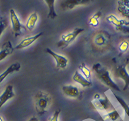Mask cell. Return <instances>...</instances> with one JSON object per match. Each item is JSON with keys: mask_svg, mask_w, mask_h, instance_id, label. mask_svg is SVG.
Listing matches in <instances>:
<instances>
[{"mask_svg": "<svg viewBox=\"0 0 129 121\" xmlns=\"http://www.w3.org/2000/svg\"><path fill=\"white\" fill-rule=\"evenodd\" d=\"M52 97L48 93L38 91L34 96V102L35 109L39 115H43L52 104Z\"/></svg>", "mask_w": 129, "mask_h": 121, "instance_id": "obj_1", "label": "cell"}, {"mask_svg": "<svg viewBox=\"0 0 129 121\" xmlns=\"http://www.w3.org/2000/svg\"><path fill=\"white\" fill-rule=\"evenodd\" d=\"M92 70L96 74V77L99 79V80L104 84L105 85L109 87L114 88V89L120 91V88L116 84V83L114 82L111 78L110 73L105 67H103L100 63H96L93 65Z\"/></svg>", "mask_w": 129, "mask_h": 121, "instance_id": "obj_2", "label": "cell"}, {"mask_svg": "<svg viewBox=\"0 0 129 121\" xmlns=\"http://www.w3.org/2000/svg\"><path fill=\"white\" fill-rule=\"evenodd\" d=\"M92 43L94 46L98 49H107L111 44V36L105 31H99L94 35Z\"/></svg>", "mask_w": 129, "mask_h": 121, "instance_id": "obj_3", "label": "cell"}, {"mask_svg": "<svg viewBox=\"0 0 129 121\" xmlns=\"http://www.w3.org/2000/svg\"><path fill=\"white\" fill-rule=\"evenodd\" d=\"M91 103L93 105L94 108L101 116L109 112V110L111 109V107H113L107 97L103 98L100 94H96L94 97V99L92 100Z\"/></svg>", "mask_w": 129, "mask_h": 121, "instance_id": "obj_4", "label": "cell"}, {"mask_svg": "<svg viewBox=\"0 0 129 121\" xmlns=\"http://www.w3.org/2000/svg\"><path fill=\"white\" fill-rule=\"evenodd\" d=\"M106 20L114 25L116 29L118 32H121L124 34H129V22L124 19L118 18L114 14H109L107 16Z\"/></svg>", "mask_w": 129, "mask_h": 121, "instance_id": "obj_5", "label": "cell"}, {"mask_svg": "<svg viewBox=\"0 0 129 121\" xmlns=\"http://www.w3.org/2000/svg\"><path fill=\"white\" fill-rule=\"evenodd\" d=\"M84 31V29L83 28H76L71 33L66 34V35H63L61 37L60 40L56 44L57 46L62 49L67 48L72 42H74L76 40L78 35H80Z\"/></svg>", "mask_w": 129, "mask_h": 121, "instance_id": "obj_6", "label": "cell"}, {"mask_svg": "<svg viewBox=\"0 0 129 121\" xmlns=\"http://www.w3.org/2000/svg\"><path fill=\"white\" fill-rule=\"evenodd\" d=\"M10 20H11L12 27L14 35L15 36V37L20 36L22 34V29L27 30V29H26L25 26H24L20 22L19 18L13 9L10 10Z\"/></svg>", "mask_w": 129, "mask_h": 121, "instance_id": "obj_7", "label": "cell"}, {"mask_svg": "<svg viewBox=\"0 0 129 121\" xmlns=\"http://www.w3.org/2000/svg\"><path fill=\"white\" fill-rule=\"evenodd\" d=\"M46 52L48 54H50L54 58L56 63V68H60V69L66 68L67 63H68V59L66 57H64V56H62V55H60V54H56V53H55L54 52L52 51L51 49H50L48 48L46 49Z\"/></svg>", "mask_w": 129, "mask_h": 121, "instance_id": "obj_8", "label": "cell"}, {"mask_svg": "<svg viewBox=\"0 0 129 121\" xmlns=\"http://www.w3.org/2000/svg\"><path fill=\"white\" fill-rule=\"evenodd\" d=\"M90 2L89 0H66L63 1L60 4V8L63 10H72L78 6L88 4Z\"/></svg>", "mask_w": 129, "mask_h": 121, "instance_id": "obj_9", "label": "cell"}, {"mask_svg": "<svg viewBox=\"0 0 129 121\" xmlns=\"http://www.w3.org/2000/svg\"><path fill=\"white\" fill-rule=\"evenodd\" d=\"M117 11L123 18L129 20V0L118 1Z\"/></svg>", "mask_w": 129, "mask_h": 121, "instance_id": "obj_10", "label": "cell"}, {"mask_svg": "<svg viewBox=\"0 0 129 121\" xmlns=\"http://www.w3.org/2000/svg\"><path fill=\"white\" fill-rule=\"evenodd\" d=\"M42 35L43 33L42 32H41V33H39V34H38L37 35H36V36H29V37H27L26 38L23 39L17 46H16V47L14 48V49H22V48L28 47L30 45H31L32 44H34L36 40H38V39L40 38V37L42 36Z\"/></svg>", "mask_w": 129, "mask_h": 121, "instance_id": "obj_11", "label": "cell"}, {"mask_svg": "<svg viewBox=\"0 0 129 121\" xmlns=\"http://www.w3.org/2000/svg\"><path fill=\"white\" fill-rule=\"evenodd\" d=\"M115 74L118 78L124 81L125 87L124 89L125 90L129 86V74L126 71L125 65H120L116 67Z\"/></svg>", "mask_w": 129, "mask_h": 121, "instance_id": "obj_12", "label": "cell"}, {"mask_svg": "<svg viewBox=\"0 0 129 121\" xmlns=\"http://www.w3.org/2000/svg\"><path fill=\"white\" fill-rule=\"evenodd\" d=\"M14 97L15 94L14 93L13 86L12 85L7 86L4 93L0 95V109L9 99L13 98Z\"/></svg>", "mask_w": 129, "mask_h": 121, "instance_id": "obj_13", "label": "cell"}, {"mask_svg": "<svg viewBox=\"0 0 129 121\" xmlns=\"http://www.w3.org/2000/svg\"><path fill=\"white\" fill-rule=\"evenodd\" d=\"M63 94L69 97L78 98L80 96V91L78 87L73 85L63 86L62 87Z\"/></svg>", "mask_w": 129, "mask_h": 121, "instance_id": "obj_14", "label": "cell"}, {"mask_svg": "<svg viewBox=\"0 0 129 121\" xmlns=\"http://www.w3.org/2000/svg\"><path fill=\"white\" fill-rule=\"evenodd\" d=\"M14 48L12 46L11 42L10 41H7L2 46V49L0 50V61L5 59L7 56H9L13 53Z\"/></svg>", "mask_w": 129, "mask_h": 121, "instance_id": "obj_15", "label": "cell"}, {"mask_svg": "<svg viewBox=\"0 0 129 121\" xmlns=\"http://www.w3.org/2000/svg\"><path fill=\"white\" fill-rule=\"evenodd\" d=\"M73 80L83 87H91L92 86V83L90 81L87 80L83 76L82 74L78 71L75 72V74L73 76Z\"/></svg>", "mask_w": 129, "mask_h": 121, "instance_id": "obj_16", "label": "cell"}, {"mask_svg": "<svg viewBox=\"0 0 129 121\" xmlns=\"http://www.w3.org/2000/svg\"><path fill=\"white\" fill-rule=\"evenodd\" d=\"M20 67L21 65L19 63L16 62V63H14L13 64H12L10 67H8L7 68L6 71L4 72H3L2 74L0 75V84L4 80V79L6 78L9 74L13 73V72H18L19 71L20 69Z\"/></svg>", "mask_w": 129, "mask_h": 121, "instance_id": "obj_17", "label": "cell"}, {"mask_svg": "<svg viewBox=\"0 0 129 121\" xmlns=\"http://www.w3.org/2000/svg\"><path fill=\"white\" fill-rule=\"evenodd\" d=\"M104 121H116L120 118L119 113L116 109L107 112L106 114L101 116Z\"/></svg>", "mask_w": 129, "mask_h": 121, "instance_id": "obj_18", "label": "cell"}, {"mask_svg": "<svg viewBox=\"0 0 129 121\" xmlns=\"http://www.w3.org/2000/svg\"><path fill=\"white\" fill-rule=\"evenodd\" d=\"M38 14L36 12H34L32 13L29 16V18L27 19V21L26 22V25H25V27L27 30L29 31H31L33 30L34 28L36 27V25L37 22H38Z\"/></svg>", "mask_w": 129, "mask_h": 121, "instance_id": "obj_19", "label": "cell"}, {"mask_svg": "<svg viewBox=\"0 0 129 121\" xmlns=\"http://www.w3.org/2000/svg\"><path fill=\"white\" fill-rule=\"evenodd\" d=\"M45 2L46 3L47 6L49 8V12L48 15V18H51V19H54V18L58 16L57 14L56 13L55 9H54V0H45Z\"/></svg>", "mask_w": 129, "mask_h": 121, "instance_id": "obj_20", "label": "cell"}, {"mask_svg": "<svg viewBox=\"0 0 129 121\" xmlns=\"http://www.w3.org/2000/svg\"><path fill=\"white\" fill-rule=\"evenodd\" d=\"M101 15H102L101 11H98L97 12L94 14L89 19L90 25L93 27H98V25H99V19L100 18Z\"/></svg>", "mask_w": 129, "mask_h": 121, "instance_id": "obj_21", "label": "cell"}, {"mask_svg": "<svg viewBox=\"0 0 129 121\" xmlns=\"http://www.w3.org/2000/svg\"><path fill=\"white\" fill-rule=\"evenodd\" d=\"M79 68L83 76L87 80L90 81V80L91 79V72H90V70L87 67L86 65H85V63H82L80 65Z\"/></svg>", "mask_w": 129, "mask_h": 121, "instance_id": "obj_22", "label": "cell"}, {"mask_svg": "<svg viewBox=\"0 0 129 121\" xmlns=\"http://www.w3.org/2000/svg\"><path fill=\"white\" fill-rule=\"evenodd\" d=\"M118 49L120 52L126 53L129 49V41L127 40H123L118 45Z\"/></svg>", "mask_w": 129, "mask_h": 121, "instance_id": "obj_23", "label": "cell"}, {"mask_svg": "<svg viewBox=\"0 0 129 121\" xmlns=\"http://www.w3.org/2000/svg\"><path fill=\"white\" fill-rule=\"evenodd\" d=\"M114 96H115V97L116 98V99L118 100L119 103L121 105V106L122 107L123 109L124 110L125 113L126 114L127 116H129V106L128 105V104H127V103H126V102H125V101L122 99V98H120V97H118L117 95H114Z\"/></svg>", "mask_w": 129, "mask_h": 121, "instance_id": "obj_24", "label": "cell"}, {"mask_svg": "<svg viewBox=\"0 0 129 121\" xmlns=\"http://www.w3.org/2000/svg\"><path fill=\"white\" fill-rule=\"evenodd\" d=\"M8 27V22L5 18L0 17V36Z\"/></svg>", "mask_w": 129, "mask_h": 121, "instance_id": "obj_25", "label": "cell"}, {"mask_svg": "<svg viewBox=\"0 0 129 121\" xmlns=\"http://www.w3.org/2000/svg\"><path fill=\"white\" fill-rule=\"evenodd\" d=\"M60 113V110H56L54 114L49 118V121H58V118Z\"/></svg>", "mask_w": 129, "mask_h": 121, "instance_id": "obj_26", "label": "cell"}, {"mask_svg": "<svg viewBox=\"0 0 129 121\" xmlns=\"http://www.w3.org/2000/svg\"><path fill=\"white\" fill-rule=\"evenodd\" d=\"M28 121H39V120H38V118H36V116H34L32 117V118H31Z\"/></svg>", "mask_w": 129, "mask_h": 121, "instance_id": "obj_27", "label": "cell"}, {"mask_svg": "<svg viewBox=\"0 0 129 121\" xmlns=\"http://www.w3.org/2000/svg\"><path fill=\"white\" fill-rule=\"evenodd\" d=\"M0 121H4V120H3V118H2V117L0 116Z\"/></svg>", "mask_w": 129, "mask_h": 121, "instance_id": "obj_28", "label": "cell"}]
</instances>
